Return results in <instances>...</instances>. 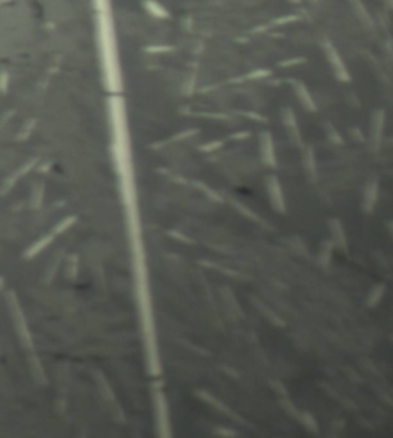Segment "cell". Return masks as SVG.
Returning <instances> with one entry per match:
<instances>
[{"label": "cell", "instance_id": "obj_5", "mask_svg": "<svg viewBox=\"0 0 393 438\" xmlns=\"http://www.w3.org/2000/svg\"><path fill=\"white\" fill-rule=\"evenodd\" d=\"M300 421L304 424V427L310 432H318V426H316V421H315V417H312L310 414L304 412V414H300Z\"/></svg>", "mask_w": 393, "mask_h": 438}, {"label": "cell", "instance_id": "obj_1", "mask_svg": "<svg viewBox=\"0 0 393 438\" xmlns=\"http://www.w3.org/2000/svg\"><path fill=\"white\" fill-rule=\"evenodd\" d=\"M266 191H267V195H269V202H271L272 208L276 212L283 214L286 211L284 194H283L280 180H278L275 175H269L266 178Z\"/></svg>", "mask_w": 393, "mask_h": 438}, {"label": "cell", "instance_id": "obj_6", "mask_svg": "<svg viewBox=\"0 0 393 438\" xmlns=\"http://www.w3.org/2000/svg\"><path fill=\"white\" fill-rule=\"evenodd\" d=\"M332 243L325 242L323 243V247H321V254H320V262L323 264H329L330 259H332Z\"/></svg>", "mask_w": 393, "mask_h": 438}, {"label": "cell", "instance_id": "obj_2", "mask_svg": "<svg viewBox=\"0 0 393 438\" xmlns=\"http://www.w3.org/2000/svg\"><path fill=\"white\" fill-rule=\"evenodd\" d=\"M378 200V180L373 178L367 183L366 189H364L362 194V208L366 212H372V209L375 208Z\"/></svg>", "mask_w": 393, "mask_h": 438}, {"label": "cell", "instance_id": "obj_4", "mask_svg": "<svg viewBox=\"0 0 393 438\" xmlns=\"http://www.w3.org/2000/svg\"><path fill=\"white\" fill-rule=\"evenodd\" d=\"M384 291H386V288L382 286V284L373 288L372 292L369 294V301H367L369 306H375V304H378L382 298V295H384Z\"/></svg>", "mask_w": 393, "mask_h": 438}, {"label": "cell", "instance_id": "obj_7", "mask_svg": "<svg viewBox=\"0 0 393 438\" xmlns=\"http://www.w3.org/2000/svg\"><path fill=\"white\" fill-rule=\"evenodd\" d=\"M389 231H390V234H392V239H393V222H390V223H389Z\"/></svg>", "mask_w": 393, "mask_h": 438}, {"label": "cell", "instance_id": "obj_3", "mask_svg": "<svg viewBox=\"0 0 393 438\" xmlns=\"http://www.w3.org/2000/svg\"><path fill=\"white\" fill-rule=\"evenodd\" d=\"M329 229H330V234H332L333 245L341 247V249H346L347 247V239H346V232H344V228H342L341 222L337 220V218H333V220H330V223H329Z\"/></svg>", "mask_w": 393, "mask_h": 438}]
</instances>
